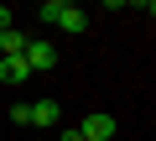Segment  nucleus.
I'll return each instance as SVG.
<instances>
[{
  "label": "nucleus",
  "instance_id": "1",
  "mask_svg": "<svg viewBox=\"0 0 156 141\" xmlns=\"http://www.w3.org/2000/svg\"><path fill=\"white\" fill-rule=\"evenodd\" d=\"M42 21H52V26H62V32H83V26H89V16L78 11V6H62V0H47V6H42Z\"/></svg>",
  "mask_w": 156,
  "mask_h": 141
},
{
  "label": "nucleus",
  "instance_id": "2",
  "mask_svg": "<svg viewBox=\"0 0 156 141\" xmlns=\"http://www.w3.org/2000/svg\"><path fill=\"white\" fill-rule=\"evenodd\" d=\"M26 68H31V73H47V68H57V47L52 42H26Z\"/></svg>",
  "mask_w": 156,
  "mask_h": 141
},
{
  "label": "nucleus",
  "instance_id": "3",
  "mask_svg": "<svg viewBox=\"0 0 156 141\" xmlns=\"http://www.w3.org/2000/svg\"><path fill=\"white\" fill-rule=\"evenodd\" d=\"M78 136H83V141H109L115 136V115H104V110H94L83 125H78Z\"/></svg>",
  "mask_w": 156,
  "mask_h": 141
},
{
  "label": "nucleus",
  "instance_id": "4",
  "mask_svg": "<svg viewBox=\"0 0 156 141\" xmlns=\"http://www.w3.org/2000/svg\"><path fill=\"white\" fill-rule=\"evenodd\" d=\"M26 120L31 125H57L62 120V105L57 99H37V105H26Z\"/></svg>",
  "mask_w": 156,
  "mask_h": 141
},
{
  "label": "nucleus",
  "instance_id": "5",
  "mask_svg": "<svg viewBox=\"0 0 156 141\" xmlns=\"http://www.w3.org/2000/svg\"><path fill=\"white\" fill-rule=\"evenodd\" d=\"M26 79H31L26 58H0V84H26Z\"/></svg>",
  "mask_w": 156,
  "mask_h": 141
},
{
  "label": "nucleus",
  "instance_id": "6",
  "mask_svg": "<svg viewBox=\"0 0 156 141\" xmlns=\"http://www.w3.org/2000/svg\"><path fill=\"white\" fill-rule=\"evenodd\" d=\"M0 52H5V58H21V52H26V37H21L16 26H11V32H0Z\"/></svg>",
  "mask_w": 156,
  "mask_h": 141
},
{
  "label": "nucleus",
  "instance_id": "7",
  "mask_svg": "<svg viewBox=\"0 0 156 141\" xmlns=\"http://www.w3.org/2000/svg\"><path fill=\"white\" fill-rule=\"evenodd\" d=\"M11 26H16V11H11V6H0V32H11Z\"/></svg>",
  "mask_w": 156,
  "mask_h": 141
},
{
  "label": "nucleus",
  "instance_id": "8",
  "mask_svg": "<svg viewBox=\"0 0 156 141\" xmlns=\"http://www.w3.org/2000/svg\"><path fill=\"white\" fill-rule=\"evenodd\" d=\"M62 141H83V136H78V125H73V131H62Z\"/></svg>",
  "mask_w": 156,
  "mask_h": 141
}]
</instances>
